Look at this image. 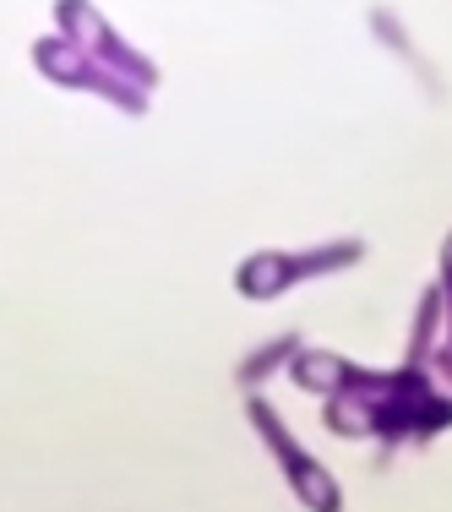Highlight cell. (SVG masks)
Here are the masks:
<instances>
[{"instance_id":"1","label":"cell","mask_w":452,"mask_h":512,"mask_svg":"<svg viewBox=\"0 0 452 512\" xmlns=\"http://www.w3.org/2000/svg\"><path fill=\"white\" fill-rule=\"evenodd\" d=\"M289 376L300 393L327 398V431L333 436H371L382 447L398 442H431L452 425V398L436 393L425 365H398V371H360L344 355L327 349H295Z\"/></svg>"},{"instance_id":"2","label":"cell","mask_w":452,"mask_h":512,"mask_svg":"<svg viewBox=\"0 0 452 512\" xmlns=\"http://www.w3.org/2000/svg\"><path fill=\"white\" fill-rule=\"evenodd\" d=\"M33 71L39 77H50L55 88H71V93H93V99H104L109 109H120V115L142 120L148 115V88H137V82H126L120 71H109L104 60H93L88 50H77V44L66 39V33H55V39H33Z\"/></svg>"},{"instance_id":"3","label":"cell","mask_w":452,"mask_h":512,"mask_svg":"<svg viewBox=\"0 0 452 512\" xmlns=\"http://www.w3.org/2000/svg\"><path fill=\"white\" fill-rule=\"evenodd\" d=\"M246 420H251V431L262 436V447L273 453V463L284 469V480H289V491H295L300 507H316V512H338V507H344L338 480H333V474H327L316 458L300 453V442L289 436V425L278 420V409L267 404L256 387H246Z\"/></svg>"},{"instance_id":"4","label":"cell","mask_w":452,"mask_h":512,"mask_svg":"<svg viewBox=\"0 0 452 512\" xmlns=\"http://www.w3.org/2000/svg\"><path fill=\"white\" fill-rule=\"evenodd\" d=\"M55 22H60V33H66L77 50H88L93 60H104V66L120 71L126 82H137V88H148V93L158 88V82H164V71H158L153 60L137 50V44L120 39V33L109 28V17H104L99 6H93V0H55Z\"/></svg>"},{"instance_id":"5","label":"cell","mask_w":452,"mask_h":512,"mask_svg":"<svg viewBox=\"0 0 452 512\" xmlns=\"http://www.w3.org/2000/svg\"><path fill=\"white\" fill-rule=\"evenodd\" d=\"M300 284V262L295 251H251L246 262L235 267V289L246 300H278Z\"/></svg>"},{"instance_id":"6","label":"cell","mask_w":452,"mask_h":512,"mask_svg":"<svg viewBox=\"0 0 452 512\" xmlns=\"http://www.w3.org/2000/svg\"><path fill=\"white\" fill-rule=\"evenodd\" d=\"M365 256V240H327V246H311V251H295L300 262V284L305 278H327L338 267H354Z\"/></svg>"},{"instance_id":"7","label":"cell","mask_w":452,"mask_h":512,"mask_svg":"<svg viewBox=\"0 0 452 512\" xmlns=\"http://www.w3.org/2000/svg\"><path fill=\"white\" fill-rule=\"evenodd\" d=\"M300 349V338L295 333H284V338H273V344H262V349H251L246 360H240V387H256V382H267V376L278 371V365H289V355Z\"/></svg>"},{"instance_id":"8","label":"cell","mask_w":452,"mask_h":512,"mask_svg":"<svg viewBox=\"0 0 452 512\" xmlns=\"http://www.w3.org/2000/svg\"><path fill=\"white\" fill-rule=\"evenodd\" d=\"M442 316H447V344H442V355H436V365H442V376L452 382V235H447V251H442Z\"/></svg>"}]
</instances>
